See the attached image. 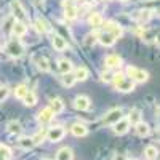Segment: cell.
I'll return each mask as SVG.
<instances>
[{
  "instance_id": "cell-1",
  "label": "cell",
  "mask_w": 160,
  "mask_h": 160,
  "mask_svg": "<svg viewBox=\"0 0 160 160\" xmlns=\"http://www.w3.org/2000/svg\"><path fill=\"white\" fill-rule=\"evenodd\" d=\"M112 82H114L115 90L122 91V93H130V91L135 90V82H133L130 77H127L125 74H115V75H112Z\"/></svg>"
},
{
  "instance_id": "cell-2",
  "label": "cell",
  "mask_w": 160,
  "mask_h": 160,
  "mask_svg": "<svg viewBox=\"0 0 160 160\" xmlns=\"http://www.w3.org/2000/svg\"><path fill=\"white\" fill-rule=\"evenodd\" d=\"M127 77H130L133 82H138V83H144L149 80V74L144 69L135 68V66H128L127 68Z\"/></svg>"
},
{
  "instance_id": "cell-3",
  "label": "cell",
  "mask_w": 160,
  "mask_h": 160,
  "mask_svg": "<svg viewBox=\"0 0 160 160\" xmlns=\"http://www.w3.org/2000/svg\"><path fill=\"white\" fill-rule=\"evenodd\" d=\"M5 51L13 58H19V56H22V53H24V45L19 42L18 38H13V40H10V42L7 43Z\"/></svg>"
},
{
  "instance_id": "cell-4",
  "label": "cell",
  "mask_w": 160,
  "mask_h": 160,
  "mask_svg": "<svg viewBox=\"0 0 160 160\" xmlns=\"http://www.w3.org/2000/svg\"><path fill=\"white\" fill-rule=\"evenodd\" d=\"M11 11H13V16L16 18V21L24 22V24L29 21V16L26 15V10H24V7L18 2V0H13V2H11Z\"/></svg>"
},
{
  "instance_id": "cell-5",
  "label": "cell",
  "mask_w": 160,
  "mask_h": 160,
  "mask_svg": "<svg viewBox=\"0 0 160 160\" xmlns=\"http://www.w3.org/2000/svg\"><path fill=\"white\" fill-rule=\"evenodd\" d=\"M64 135H66V130L62 128V127H59V125H56V127H51L48 131H47V138H48V141H51V142H58V141H61L62 138H64Z\"/></svg>"
},
{
  "instance_id": "cell-6",
  "label": "cell",
  "mask_w": 160,
  "mask_h": 160,
  "mask_svg": "<svg viewBox=\"0 0 160 160\" xmlns=\"http://www.w3.org/2000/svg\"><path fill=\"white\" fill-rule=\"evenodd\" d=\"M62 7H64V15L68 19H75L77 15H78V10H77V5L74 0H62Z\"/></svg>"
},
{
  "instance_id": "cell-7",
  "label": "cell",
  "mask_w": 160,
  "mask_h": 160,
  "mask_svg": "<svg viewBox=\"0 0 160 160\" xmlns=\"http://www.w3.org/2000/svg\"><path fill=\"white\" fill-rule=\"evenodd\" d=\"M122 115H123L122 109H112V111H109L108 114L104 115L102 123H104V125H114L115 122H118V120L122 118Z\"/></svg>"
},
{
  "instance_id": "cell-8",
  "label": "cell",
  "mask_w": 160,
  "mask_h": 160,
  "mask_svg": "<svg viewBox=\"0 0 160 160\" xmlns=\"http://www.w3.org/2000/svg\"><path fill=\"white\" fill-rule=\"evenodd\" d=\"M130 130V122H128V118H120L118 122H115L114 123V133L115 135H118V136H122V135H125V133Z\"/></svg>"
},
{
  "instance_id": "cell-9",
  "label": "cell",
  "mask_w": 160,
  "mask_h": 160,
  "mask_svg": "<svg viewBox=\"0 0 160 160\" xmlns=\"http://www.w3.org/2000/svg\"><path fill=\"white\" fill-rule=\"evenodd\" d=\"M74 108L77 111H87L90 109V98L85 96V95H80L74 99Z\"/></svg>"
},
{
  "instance_id": "cell-10",
  "label": "cell",
  "mask_w": 160,
  "mask_h": 160,
  "mask_svg": "<svg viewBox=\"0 0 160 160\" xmlns=\"http://www.w3.org/2000/svg\"><path fill=\"white\" fill-rule=\"evenodd\" d=\"M106 62V68L109 69H118L120 66H122V58H120L118 55H108L104 59Z\"/></svg>"
},
{
  "instance_id": "cell-11",
  "label": "cell",
  "mask_w": 160,
  "mask_h": 160,
  "mask_svg": "<svg viewBox=\"0 0 160 160\" xmlns=\"http://www.w3.org/2000/svg\"><path fill=\"white\" fill-rule=\"evenodd\" d=\"M96 38H98V42L101 43V45H104V47H112L114 43H115V37L112 35V34H109V32H101L99 35H96Z\"/></svg>"
},
{
  "instance_id": "cell-12",
  "label": "cell",
  "mask_w": 160,
  "mask_h": 160,
  "mask_svg": "<svg viewBox=\"0 0 160 160\" xmlns=\"http://www.w3.org/2000/svg\"><path fill=\"white\" fill-rule=\"evenodd\" d=\"M71 133H72L75 138H83V136L88 135V128L83 123H74L71 127Z\"/></svg>"
},
{
  "instance_id": "cell-13",
  "label": "cell",
  "mask_w": 160,
  "mask_h": 160,
  "mask_svg": "<svg viewBox=\"0 0 160 160\" xmlns=\"http://www.w3.org/2000/svg\"><path fill=\"white\" fill-rule=\"evenodd\" d=\"M53 117H55V114H53V111L50 109V108H45V109H42L38 112V122L42 123V125H45V123H48V122H51L53 120Z\"/></svg>"
},
{
  "instance_id": "cell-14",
  "label": "cell",
  "mask_w": 160,
  "mask_h": 160,
  "mask_svg": "<svg viewBox=\"0 0 160 160\" xmlns=\"http://www.w3.org/2000/svg\"><path fill=\"white\" fill-rule=\"evenodd\" d=\"M51 43H53V47H55V50H58V51H64L66 48H68L66 40L61 35H58V34H53L51 35Z\"/></svg>"
},
{
  "instance_id": "cell-15",
  "label": "cell",
  "mask_w": 160,
  "mask_h": 160,
  "mask_svg": "<svg viewBox=\"0 0 160 160\" xmlns=\"http://www.w3.org/2000/svg\"><path fill=\"white\" fill-rule=\"evenodd\" d=\"M135 130H136V135L141 136V138H146V136H149V133H151V127L142 122V120H139V122L135 125Z\"/></svg>"
},
{
  "instance_id": "cell-16",
  "label": "cell",
  "mask_w": 160,
  "mask_h": 160,
  "mask_svg": "<svg viewBox=\"0 0 160 160\" xmlns=\"http://www.w3.org/2000/svg\"><path fill=\"white\" fill-rule=\"evenodd\" d=\"M106 32H109V34H112L115 38H118V37H122V28H120L118 24H115V22H112V21H109V22H106Z\"/></svg>"
},
{
  "instance_id": "cell-17",
  "label": "cell",
  "mask_w": 160,
  "mask_h": 160,
  "mask_svg": "<svg viewBox=\"0 0 160 160\" xmlns=\"http://www.w3.org/2000/svg\"><path fill=\"white\" fill-rule=\"evenodd\" d=\"M11 31L13 34H15L16 37H22L26 32H28V26H26L24 22H19V21H15L11 26Z\"/></svg>"
},
{
  "instance_id": "cell-18",
  "label": "cell",
  "mask_w": 160,
  "mask_h": 160,
  "mask_svg": "<svg viewBox=\"0 0 160 160\" xmlns=\"http://www.w3.org/2000/svg\"><path fill=\"white\" fill-rule=\"evenodd\" d=\"M151 18H152V11H149V10H141V11H136L135 13V19L138 22H141V24L148 22Z\"/></svg>"
},
{
  "instance_id": "cell-19",
  "label": "cell",
  "mask_w": 160,
  "mask_h": 160,
  "mask_svg": "<svg viewBox=\"0 0 160 160\" xmlns=\"http://www.w3.org/2000/svg\"><path fill=\"white\" fill-rule=\"evenodd\" d=\"M72 158H74V154L71 148H61L56 152V160H72Z\"/></svg>"
},
{
  "instance_id": "cell-20",
  "label": "cell",
  "mask_w": 160,
  "mask_h": 160,
  "mask_svg": "<svg viewBox=\"0 0 160 160\" xmlns=\"http://www.w3.org/2000/svg\"><path fill=\"white\" fill-rule=\"evenodd\" d=\"M50 109L53 111V114H61L64 111V102L59 98H53L50 101Z\"/></svg>"
},
{
  "instance_id": "cell-21",
  "label": "cell",
  "mask_w": 160,
  "mask_h": 160,
  "mask_svg": "<svg viewBox=\"0 0 160 160\" xmlns=\"http://www.w3.org/2000/svg\"><path fill=\"white\" fill-rule=\"evenodd\" d=\"M7 130L10 135H21L22 131V125L18 122V120H11V122L7 125Z\"/></svg>"
},
{
  "instance_id": "cell-22",
  "label": "cell",
  "mask_w": 160,
  "mask_h": 160,
  "mask_svg": "<svg viewBox=\"0 0 160 160\" xmlns=\"http://www.w3.org/2000/svg\"><path fill=\"white\" fill-rule=\"evenodd\" d=\"M18 144H19V148L24 149V151H31L34 146H35L34 141H32V138H29V136H22V138H19Z\"/></svg>"
},
{
  "instance_id": "cell-23",
  "label": "cell",
  "mask_w": 160,
  "mask_h": 160,
  "mask_svg": "<svg viewBox=\"0 0 160 160\" xmlns=\"http://www.w3.org/2000/svg\"><path fill=\"white\" fill-rule=\"evenodd\" d=\"M22 102H24V106H29V108H32V106H35V102H37V95L34 91H28L24 95V98H22Z\"/></svg>"
},
{
  "instance_id": "cell-24",
  "label": "cell",
  "mask_w": 160,
  "mask_h": 160,
  "mask_svg": "<svg viewBox=\"0 0 160 160\" xmlns=\"http://www.w3.org/2000/svg\"><path fill=\"white\" fill-rule=\"evenodd\" d=\"M88 22H90V26H93V28H101L102 26V16L99 15V13H91L90 15V18H88Z\"/></svg>"
},
{
  "instance_id": "cell-25",
  "label": "cell",
  "mask_w": 160,
  "mask_h": 160,
  "mask_svg": "<svg viewBox=\"0 0 160 160\" xmlns=\"http://www.w3.org/2000/svg\"><path fill=\"white\" fill-rule=\"evenodd\" d=\"M35 64H37V68L42 71V72H48L50 71V62L45 56H38L35 58Z\"/></svg>"
},
{
  "instance_id": "cell-26",
  "label": "cell",
  "mask_w": 160,
  "mask_h": 160,
  "mask_svg": "<svg viewBox=\"0 0 160 160\" xmlns=\"http://www.w3.org/2000/svg\"><path fill=\"white\" fill-rule=\"evenodd\" d=\"M74 77H75V80H80V82H83V80H87V78L90 77V71H88L87 68H83V66H82V68H77Z\"/></svg>"
},
{
  "instance_id": "cell-27",
  "label": "cell",
  "mask_w": 160,
  "mask_h": 160,
  "mask_svg": "<svg viewBox=\"0 0 160 160\" xmlns=\"http://www.w3.org/2000/svg\"><path fill=\"white\" fill-rule=\"evenodd\" d=\"M58 69L62 72V74H68L72 71V62L68 61V59H59L58 61Z\"/></svg>"
},
{
  "instance_id": "cell-28",
  "label": "cell",
  "mask_w": 160,
  "mask_h": 160,
  "mask_svg": "<svg viewBox=\"0 0 160 160\" xmlns=\"http://www.w3.org/2000/svg\"><path fill=\"white\" fill-rule=\"evenodd\" d=\"M35 29L38 31V32H48V22L42 18V16H38L37 19H35Z\"/></svg>"
},
{
  "instance_id": "cell-29",
  "label": "cell",
  "mask_w": 160,
  "mask_h": 160,
  "mask_svg": "<svg viewBox=\"0 0 160 160\" xmlns=\"http://www.w3.org/2000/svg\"><path fill=\"white\" fill-rule=\"evenodd\" d=\"M144 155L148 160H155L157 155H158V151H157L155 146H148V148L144 149Z\"/></svg>"
},
{
  "instance_id": "cell-30",
  "label": "cell",
  "mask_w": 160,
  "mask_h": 160,
  "mask_svg": "<svg viewBox=\"0 0 160 160\" xmlns=\"http://www.w3.org/2000/svg\"><path fill=\"white\" fill-rule=\"evenodd\" d=\"M61 80H62V85H64V87H72V85L77 82L75 77H74L71 72H68V74H62Z\"/></svg>"
},
{
  "instance_id": "cell-31",
  "label": "cell",
  "mask_w": 160,
  "mask_h": 160,
  "mask_svg": "<svg viewBox=\"0 0 160 160\" xmlns=\"http://www.w3.org/2000/svg\"><path fill=\"white\" fill-rule=\"evenodd\" d=\"M139 120H141V111H139V109H131L130 117H128V122L133 123V125H136Z\"/></svg>"
},
{
  "instance_id": "cell-32",
  "label": "cell",
  "mask_w": 160,
  "mask_h": 160,
  "mask_svg": "<svg viewBox=\"0 0 160 160\" xmlns=\"http://www.w3.org/2000/svg\"><path fill=\"white\" fill-rule=\"evenodd\" d=\"M157 38V31L155 29H149V31H144L142 32V40H146V42H151V40Z\"/></svg>"
},
{
  "instance_id": "cell-33",
  "label": "cell",
  "mask_w": 160,
  "mask_h": 160,
  "mask_svg": "<svg viewBox=\"0 0 160 160\" xmlns=\"http://www.w3.org/2000/svg\"><path fill=\"white\" fill-rule=\"evenodd\" d=\"M11 157V151L10 148H7V146L0 144V160H8Z\"/></svg>"
},
{
  "instance_id": "cell-34",
  "label": "cell",
  "mask_w": 160,
  "mask_h": 160,
  "mask_svg": "<svg viewBox=\"0 0 160 160\" xmlns=\"http://www.w3.org/2000/svg\"><path fill=\"white\" fill-rule=\"evenodd\" d=\"M28 91H29V88L26 87V85H19V87H16V90H15V96L19 98V99H22L24 95H26Z\"/></svg>"
},
{
  "instance_id": "cell-35",
  "label": "cell",
  "mask_w": 160,
  "mask_h": 160,
  "mask_svg": "<svg viewBox=\"0 0 160 160\" xmlns=\"http://www.w3.org/2000/svg\"><path fill=\"white\" fill-rule=\"evenodd\" d=\"M96 42H98V38H96L95 34H88V35L85 37V45H87V47H93Z\"/></svg>"
},
{
  "instance_id": "cell-36",
  "label": "cell",
  "mask_w": 160,
  "mask_h": 160,
  "mask_svg": "<svg viewBox=\"0 0 160 160\" xmlns=\"http://www.w3.org/2000/svg\"><path fill=\"white\" fill-rule=\"evenodd\" d=\"M45 135H47V131H38L35 136H32V141H34V144H38V142H42V139L45 138Z\"/></svg>"
},
{
  "instance_id": "cell-37",
  "label": "cell",
  "mask_w": 160,
  "mask_h": 160,
  "mask_svg": "<svg viewBox=\"0 0 160 160\" xmlns=\"http://www.w3.org/2000/svg\"><path fill=\"white\" fill-rule=\"evenodd\" d=\"M8 93H10V90L7 88V87H3V88H0V102H2L7 96H8Z\"/></svg>"
},
{
  "instance_id": "cell-38",
  "label": "cell",
  "mask_w": 160,
  "mask_h": 160,
  "mask_svg": "<svg viewBox=\"0 0 160 160\" xmlns=\"http://www.w3.org/2000/svg\"><path fill=\"white\" fill-rule=\"evenodd\" d=\"M102 82H111V80H112V75L111 74H102Z\"/></svg>"
},
{
  "instance_id": "cell-39",
  "label": "cell",
  "mask_w": 160,
  "mask_h": 160,
  "mask_svg": "<svg viewBox=\"0 0 160 160\" xmlns=\"http://www.w3.org/2000/svg\"><path fill=\"white\" fill-rule=\"evenodd\" d=\"M35 3H37V5H43L45 0H35Z\"/></svg>"
},
{
  "instance_id": "cell-40",
  "label": "cell",
  "mask_w": 160,
  "mask_h": 160,
  "mask_svg": "<svg viewBox=\"0 0 160 160\" xmlns=\"http://www.w3.org/2000/svg\"><path fill=\"white\" fill-rule=\"evenodd\" d=\"M115 160H125V158H123L122 155H117V157H115Z\"/></svg>"
},
{
  "instance_id": "cell-41",
  "label": "cell",
  "mask_w": 160,
  "mask_h": 160,
  "mask_svg": "<svg viewBox=\"0 0 160 160\" xmlns=\"http://www.w3.org/2000/svg\"><path fill=\"white\" fill-rule=\"evenodd\" d=\"M128 160H136V158H128Z\"/></svg>"
},
{
  "instance_id": "cell-42",
  "label": "cell",
  "mask_w": 160,
  "mask_h": 160,
  "mask_svg": "<svg viewBox=\"0 0 160 160\" xmlns=\"http://www.w3.org/2000/svg\"><path fill=\"white\" fill-rule=\"evenodd\" d=\"M120 2H127V0H120Z\"/></svg>"
},
{
  "instance_id": "cell-43",
  "label": "cell",
  "mask_w": 160,
  "mask_h": 160,
  "mask_svg": "<svg viewBox=\"0 0 160 160\" xmlns=\"http://www.w3.org/2000/svg\"><path fill=\"white\" fill-rule=\"evenodd\" d=\"M42 160H48V158H42Z\"/></svg>"
}]
</instances>
